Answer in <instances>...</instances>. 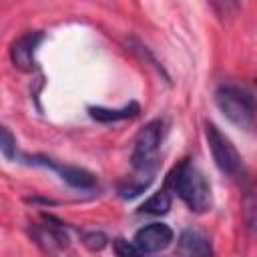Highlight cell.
Wrapping results in <instances>:
<instances>
[{
	"label": "cell",
	"mask_w": 257,
	"mask_h": 257,
	"mask_svg": "<svg viewBox=\"0 0 257 257\" xmlns=\"http://www.w3.org/2000/svg\"><path fill=\"white\" fill-rule=\"evenodd\" d=\"M205 139H207V145H209V151L213 155L217 169L225 173L227 177H237L243 171V159L239 151L235 149V145L217 128V124L209 120L205 122Z\"/></svg>",
	"instance_id": "obj_4"
},
{
	"label": "cell",
	"mask_w": 257,
	"mask_h": 257,
	"mask_svg": "<svg viewBox=\"0 0 257 257\" xmlns=\"http://www.w3.org/2000/svg\"><path fill=\"white\" fill-rule=\"evenodd\" d=\"M153 177H155L153 173H137V171H135L133 177H128L126 181H122V183L118 185V195H120L122 199H133V197L141 195V193L151 185Z\"/></svg>",
	"instance_id": "obj_11"
},
{
	"label": "cell",
	"mask_w": 257,
	"mask_h": 257,
	"mask_svg": "<svg viewBox=\"0 0 257 257\" xmlns=\"http://www.w3.org/2000/svg\"><path fill=\"white\" fill-rule=\"evenodd\" d=\"M28 165H36V167H46L50 171H54L66 185L74 187V189H92L96 185V179L92 173H88L86 169H80V167H74V165H64V163H58L54 159H48L44 155H24L22 157Z\"/></svg>",
	"instance_id": "obj_5"
},
{
	"label": "cell",
	"mask_w": 257,
	"mask_h": 257,
	"mask_svg": "<svg viewBox=\"0 0 257 257\" xmlns=\"http://www.w3.org/2000/svg\"><path fill=\"white\" fill-rule=\"evenodd\" d=\"M215 104L227 120L239 128H253L255 122V96L251 90L239 84H221L215 90Z\"/></svg>",
	"instance_id": "obj_2"
},
{
	"label": "cell",
	"mask_w": 257,
	"mask_h": 257,
	"mask_svg": "<svg viewBox=\"0 0 257 257\" xmlns=\"http://www.w3.org/2000/svg\"><path fill=\"white\" fill-rule=\"evenodd\" d=\"M163 139V122L151 120L147 122L135 139V147L131 153V165L137 173H153L157 171V153Z\"/></svg>",
	"instance_id": "obj_3"
},
{
	"label": "cell",
	"mask_w": 257,
	"mask_h": 257,
	"mask_svg": "<svg viewBox=\"0 0 257 257\" xmlns=\"http://www.w3.org/2000/svg\"><path fill=\"white\" fill-rule=\"evenodd\" d=\"M141 112V106L133 100L120 108H104V106H88V114L98 120V122H118V120H126L133 118Z\"/></svg>",
	"instance_id": "obj_10"
},
{
	"label": "cell",
	"mask_w": 257,
	"mask_h": 257,
	"mask_svg": "<svg viewBox=\"0 0 257 257\" xmlns=\"http://www.w3.org/2000/svg\"><path fill=\"white\" fill-rule=\"evenodd\" d=\"M112 251L116 257H145V253L133 241H126L122 237L112 239Z\"/></svg>",
	"instance_id": "obj_13"
},
{
	"label": "cell",
	"mask_w": 257,
	"mask_h": 257,
	"mask_svg": "<svg viewBox=\"0 0 257 257\" xmlns=\"http://www.w3.org/2000/svg\"><path fill=\"white\" fill-rule=\"evenodd\" d=\"M167 183L173 185L175 193L193 213H207L213 207L211 185L205 173L193 163L189 161L179 163V167H175L173 173L169 175Z\"/></svg>",
	"instance_id": "obj_1"
},
{
	"label": "cell",
	"mask_w": 257,
	"mask_h": 257,
	"mask_svg": "<svg viewBox=\"0 0 257 257\" xmlns=\"http://www.w3.org/2000/svg\"><path fill=\"white\" fill-rule=\"evenodd\" d=\"M171 193L167 187H163L159 193H155L153 197H149L141 207H139V213H147V215H165L169 213L171 209Z\"/></svg>",
	"instance_id": "obj_12"
},
{
	"label": "cell",
	"mask_w": 257,
	"mask_h": 257,
	"mask_svg": "<svg viewBox=\"0 0 257 257\" xmlns=\"http://www.w3.org/2000/svg\"><path fill=\"white\" fill-rule=\"evenodd\" d=\"M133 243L145 253H159L173 243V229L165 223H149L135 233Z\"/></svg>",
	"instance_id": "obj_8"
},
{
	"label": "cell",
	"mask_w": 257,
	"mask_h": 257,
	"mask_svg": "<svg viewBox=\"0 0 257 257\" xmlns=\"http://www.w3.org/2000/svg\"><path fill=\"white\" fill-rule=\"evenodd\" d=\"M0 153L10 161L16 159V139L4 124H0Z\"/></svg>",
	"instance_id": "obj_14"
},
{
	"label": "cell",
	"mask_w": 257,
	"mask_h": 257,
	"mask_svg": "<svg viewBox=\"0 0 257 257\" xmlns=\"http://www.w3.org/2000/svg\"><path fill=\"white\" fill-rule=\"evenodd\" d=\"M42 219H44V223L40 225H32V237H34V241L46 251V253H50V255H56L58 251H62V249H66L68 247V235H66V231H64V227H62V223L58 221V219H54V217H50V215H42Z\"/></svg>",
	"instance_id": "obj_6"
},
{
	"label": "cell",
	"mask_w": 257,
	"mask_h": 257,
	"mask_svg": "<svg viewBox=\"0 0 257 257\" xmlns=\"http://www.w3.org/2000/svg\"><path fill=\"white\" fill-rule=\"evenodd\" d=\"M82 243H84L90 251H100V249L108 243V239H106V235L100 233V231H90V233H84V235H82Z\"/></svg>",
	"instance_id": "obj_15"
},
{
	"label": "cell",
	"mask_w": 257,
	"mask_h": 257,
	"mask_svg": "<svg viewBox=\"0 0 257 257\" xmlns=\"http://www.w3.org/2000/svg\"><path fill=\"white\" fill-rule=\"evenodd\" d=\"M179 257H213V245L209 237L199 229H185L179 237Z\"/></svg>",
	"instance_id": "obj_9"
},
{
	"label": "cell",
	"mask_w": 257,
	"mask_h": 257,
	"mask_svg": "<svg viewBox=\"0 0 257 257\" xmlns=\"http://www.w3.org/2000/svg\"><path fill=\"white\" fill-rule=\"evenodd\" d=\"M42 40H44V34L38 30L24 32L22 36H18L10 46L12 64L22 72H32L36 68V50Z\"/></svg>",
	"instance_id": "obj_7"
}]
</instances>
